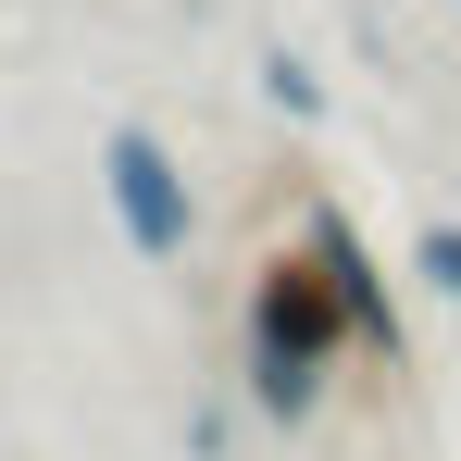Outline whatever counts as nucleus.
Instances as JSON below:
<instances>
[{
    "mask_svg": "<svg viewBox=\"0 0 461 461\" xmlns=\"http://www.w3.org/2000/svg\"><path fill=\"white\" fill-rule=\"evenodd\" d=\"M337 337H362L349 300H337V262L300 249V262H262V300H249V399L275 424H312V399L337 375Z\"/></svg>",
    "mask_w": 461,
    "mask_h": 461,
    "instance_id": "nucleus-1",
    "label": "nucleus"
},
{
    "mask_svg": "<svg viewBox=\"0 0 461 461\" xmlns=\"http://www.w3.org/2000/svg\"><path fill=\"white\" fill-rule=\"evenodd\" d=\"M100 200H113V225L138 262H187L200 249V187H187V162L162 150L150 125H113L100 138Z\"/></svg>",
    "mask_w": 461,
    "mask_h": 461,
    "instance_id": "nucleus-2",
    "label": "nucleus"
},
{
    "mask_svg": "<svg viewBox=\"0 0 461 461\" xmlns=\"http://www.w3.org/2000/svg\"><path fill=\"white\" fill-rule=\"evenodd\" d=\"M262 100H275L287 125H312V113H324V76H312L300 50H275V63H262Z\"/></svg>",
    "mask_w": 461,
    "mask_h": 461,
    "instance_id": "nucleus-3",
    "label": "nucleus"
},
{
    "mask_svg": "<svg viewBox=\"0 0 461 461\" xmlns=\"http://www.w3.org/2000/svg\"><path fill=\"white\" fill-rule=\"evenodd\" d=\"M411 275H424L437 300H461V225H424V237H411Z\"/></svg>",
    "mask_w": 461,
    "mask_h": 461,
    "instance_id": "nucleus-4",
    "label": "nucleus"
}]
</instances>
